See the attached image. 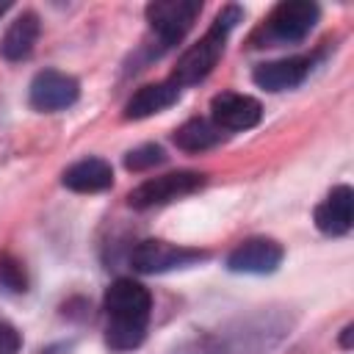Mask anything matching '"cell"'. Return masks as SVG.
<instances>
[{
  "label": "cell",
  "mask_w": 354,
  "mask_h": 354,
  "mask_svg": "<svg viewBox=\"0 0 354 354\" xmlns=\"http://www.w3.org/2000/svg\"><path fill=\"white\" fill-rule=\"evenodd\" d=\"M171 138H174V144H177L183 152H205V149H213V147L221 144L224 130L216 127L210 119L196 116V119L183 122V124L174 130Z\"/></svg>",
  "instance_id": "obj_15"
},
{
  "label": "cell",
  "mask_w": 354,
  "mask_h": 354,
  "mask_svg": "<svg viewBox=\"0 0 354 354\" xmlns=\"http://www.w3.org/2000/svg\"><path fill=\"white\" fill-rule=\"evenodd\" d=\"M202 260H207L205 249L177 246V243H169V241H160V238H147V241L136 243L133 252H130V266L138 274H163V271L196 266Z\"/></svg>",
  "instance_id": "obj_4"
},
{
  "label": "cell",
  "mask_w": 354,
  "mask_h": 354,
  "mask_svg": "<svg viewBox=\"0 0 354 354\" xmlns=\"http://www.w3.org/2000/svg\"><path fill=\"white\" fill-rule=\"evenodd\" d=\"M241 17H243L241 6H224V8L216 14V19H213V25L207 28V33H205L196 44H191V47L177 58V66H174V72H171L169 80H171L177 88L194 86V83L205 80V77L213 72V66L218 64V58H221V53H224V41H227L230 30L241 22Z\"/></svg>",
  "instance_id": "obj_2"
},
{
  "label": "cell",
  "mask_w": 354,
  "mask_h": 354,
  "mask_svg": "<svg viewBox=\"0 0 354 354\" xmlns=\"http://www.w3.org/2000/svg\"><path fill=\"white\" fill-rule=\"evenodd\" d=\"M285 249L274 238H246L227 254V268L235 274H274Z\"/></svg>",
  "instance_id": "obj_8"
},
{
  "label": "cell",
  "mask_w": 354,
  "mask_h": 354,
  "mask_svg": "<svg viewBox=\"0 0 354 354\" xmlns=\"http://www.w3.org/2000/svg\"><path fill=\"white\" fill-rule=\"evenodd\" d=\"M105 346L111 351H133L147 337L152 313L149 290L136 279H116L105 290Z\"/></svg>",
  "instance_id": "obj_1"
},
{
  "label": "cell",
  "mask_w": 354,
  "mask_h": 354,
  "mask_svg": "<svg viewBox=\"0 0 354 354\" xmlns=\"http://www.w3.org/2000/svg\"><path fill=\"white\" fill-rule=\"evenodd\" d=\"M166 163V152L160 144H141L136 149H130L124 155V169L127 171H147V169H155Z\"/></svg>",
  "instance_id": "obj_16"
},
{
  "label": "cell",
  "mask_w": 354,
  "mask_h": 354,
  "mask_svg": "<svg viewBox=\"0 0 354 354\" xmlns=\"http://www.w3.org/2000/svg\"><path fill=\"white\" fill-rule=\"evenodd\" d=\"M61 183L75 194H100L113 185V169L102 158H83L61 174Z\"/></svg>",
  "instance_id": "obj_12"
},
{
  "label": "cell",
  "mask_w": 354,
  "mask_h": 354,
  "mask_svg": "<svg viewBox=\"0 0 354 354\" xmlns=\"http://www.w3.org/2000/svg\"><path fill=\"white\" fill-rule=\"evenodd\" d=\"M321 19V8L310 0H285L274 6L260 28L257 47H277V44H299L310 36L315 22ZM254 36V39H257Z\"/></svg>",
  "instance_id": "obj_3"
},
{
  "label": "cell",
  "mask_w": 354,
  "mask_h": 354,
  "mask_svg": "<svg viewBox=\"0 0 354 354\" xmlns=\"http://www.w3.org/2000/svg\"><path fill=\"white\" fill-rule=\"evenodd\" d=\"M310 69H313V58L290 55V58L257 64L252 72V80H254V86H260L266 91H288V88L301 86L307 80Z\"/></svg>",
  "instance_id": "obj_10"
},
{
  "label": "cell",
  "mask_w": 354,
  "mask_h": 354,
  "mask_svg": "<svg viewBox=\"0 0 354 354\" xmlns=\"http://www.w3.org/2000/svg\"><path fill=\"white\" fill-rule=\"evenodd\" d=\"M199 11H202L199 0H155L144 8V17L155 30V36L160 39V44L171 47L191 30Z\"/></svg>",
  "instance_id": "obj_6"
},
{
  "label": "cell",
  "mask_w": 354,
  "mask_h": 354,
  "mask_svg": "<svg viewBox=\"0 0 354 354\" xmlns=\"http://www.w3.org/2000/svg\"><path fill=\"white\" fill-rule=\"evenodd\" d=\"M177 100H180V88H177L171 80L147 83V86H141V88L124 102L122 116H124V119H147V116H155V113L171 108Z\"/></svg>",
  "instance_id": "obj_13"
},
{
  "label": "cell",
  "mask_w": 354,
  "mask_h": 354,
  "mask_svg": "<svg viewBox=\"0 0 354 354\" xmlns=\"http://www.w3.org/2000/svg\"><path fill=\"white\" fill-rule=\"evenodd\" d=\"M80 97V83L58 69H41L36 72V77L30 80L28 88V102L33 111L41 113H53V111H64L72 108Z\"/></svg>",
  "instance_id": "obj_7"
},
{
  "label": "cell",
  "mask_w": 354,
  "mask_h": 354,
  "mask_svg": "<svg viewBox=\"0 0 354 354\" xmlns=\"http://www.w3.org/2000/svg\"><path fill=\"white\" fill-rule=\"evenodd\" d=\"M263 119V105L238 91H221L210 100V122L221 130H249L260 124Z\"/></svg>",
  "instance_id": "obj_9"
},
{
  "label": "cell",
  "mask_w": 354,
  "mask_h": 354,
  "mask_svg": "<svg viewBox=\"0 0 354 354\" xmlns=\"http://www.w3.org/2000/svg\"><path fill=\"white\" fill-rule=\"evenodd\" d=\"M351 335H354V324H348V326L343 329V335H340V346H343V348H351Z\"/></svg>",
  "instance_id": "obj_19"
},
{
  "label": "cell",
  "mask_w": 354,
  "mask_h": 354,
  "mask_svg": "<svg viewBox=\"0 0 354 354\" xmlns=\"http://www.w3.org/2000/svg\"><path fill=\"white\" fill-rule=\"evenodd\" d=\"M315 227L324 235H346L354 224V191L351 185H335L313 213Z\"/></svg>",
  "instance_id": "obj_11"
},
{
  "label": "cell",
  "mask_w": 354,
  "mask_h": 354,
  "mask_svg": "<svg viewBox=\"0 0 354 354\" xmlns=\"http://www.w3.org/2000/svg\"><path fill=\"white\" fill-rule=\"evenodd\" d=\"M205 185V174L202 171H169L160 177H152L141 185H136L127 194V205L136 210H147L155 205H166L174 202L180 196H188L194 191H199Z\"/></svg>",
  "instance_id": "obj_5"
},
{
  "label": "cell",
  "mask_w": 354,
  "mask_h": 354,
  "mask_svg": "<svg viewBox=\"0 0 354 354\" xmlns=\"http://www.w3.org/2000/svg\"><path fill=\"white\" fill-rule=\"evenodd\" d=\"M22 346V335L8 321H0V354H17Z\"/></svg>",
  "instance_id": "obj_18"
},
{
  "label": "cell",
  "mask_w": 354,
  "mask_h": 354,
  "mask_svg": "<svg viewBox=\"0 0 354 354\" xmlns=\"http://www.w3.org/2000/svg\"><path fill=\"white\" fill-rule=\"evenodd\" d=\"M0 285L14 290V293H22L28 288V277H25V268L19 260H14L11 254H0Z\"/></svg>",
  "instance_id": "obj_17"
},
{
  "label": "cell",
  "mask_w": 354,
  "mask_h": 354,
  "mask_svg": "<svg viewBox=\"0 0 354 354\" xmlns=\"http://www.w3.org/2000/svg\"><path fill=\"white\" fill-rule=\"evenodd\" d=\"M39 33H41V25H39V14L36 11H22L3 33L0 39V55L6 61H25L36 41H39Z\"/></svg>",
  "instance_id": "obj_14"
},
{
  "label": "cell",
  "mask_w": 354,
  "mask_h": 354,
  "mask_svg": "<svg viewBox=\"0 0 354 354\" xmlns=\"http://www.w3.org/2000/svg\"><path fill=\"white\" fill-rule=\"evenodd\" d=\"M6 8H8V3H0V14H3V11H6Z\"/></svg>",
  "instance_id": "obj_20"
}]
</instances>
